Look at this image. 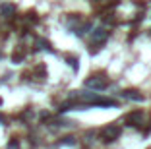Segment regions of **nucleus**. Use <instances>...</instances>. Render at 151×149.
Returning <instances> with one entry per match:
<instances>
[{"label":"nucleus","mask_w":151,"mask_h":149,"mask_svg":"<svg viewBox=\"0 0 151 149\" xmlns=\"http://www.w3.org/2000/svg\"><path fill=\"white\" fill-rule=\"evenodd\" d=\"M118 136H120V126H116V124H109V126L103 128V132H101V137H103V141H105V143L114 141Z\"/></svg>","instance_id":"obj_1"},{"label":"nucleus","mask_w":151,"mask_h":149,"mask_svg":"<svg viewBox=\"0 0 151 149\" xmlns=\"http://www.w3.org/2000/svg\"><path fill=\"white\" fill-rule=\"evenodd\" d=\"M109 85L107 78H103V76H93V78H89L87 81H85V87L87 89H97V91H101V89H105Z\"/></svg>","instance_id":"obj_2"},{"label":"nucleus","mask_w":151,"mask_h":149,"mask_svg":"<svg viewBox=\"0 0 151 149\" xmlns=\"http://www.w3.org/2000/svg\"><path fill=\"white\" fill-rule=\"evenodd\" d=\"M0 14H2L4 18H12L14 14H16V6L8 4V2H6V4H0Z\"/></svg>","instance_id":"obj_3"},{"label":"nucleus","mask_w":151,"mask_h":149,"mask_svg":"<svg viewBox=\"0 0 151 149\" xmlns=\"http://www.w3.org/2000/svg\"><path fill=\"white\" fill-rule=\"evenodd\" d=\"M142 118H143V112H132V114H128V116H126V120H128L130 122V126H139V124H142Z\"/></svg>","instance_id":"obj_4"},{"label":"nucleus","mask_w":151,"mask_h":149,"mask_svg":"<svg viewBox=\"0 0 151 149\" xmlns=\"http://www.w3.org/2000/svg\"><path fill=\"white\" fill-rule=\"evenodd\" d=\"M107 37H109V33H107L105 29H97V31L93 33V39L97 41V43H99V41H101V43H103V41H107Z\"/></svg>","instance_id":"obj_5"},{"label":"nucleus","mask_w":151,"mask_h":149,"mask_svg":"<svg viewBox=\"0 0 151 149\" xmlns=\"http://www.w3.org/2000/svg\"><path fill=\"white\" fill-rule=\"evenodd\" d=\"M126 99H134V101H143V95H138V91H124Z\"/></svg>","instance_id":"obj_6"},{"label":"nucleus","mask_w":151,"mask_h":149,"mask_svg":"<svg viewBox=\"0 0 151 149\" xmlns=\"http://www.w3.org/2000/svg\"><path fill=\"white\" fill-rule=\"evenodd\" d=\"M37 48H43V50H50V45L45 39H37Z\"/></svg>","instance_id":"obj_7"},{"label":"nucleus","mask_w":151,"mask_h":149,"mask_svg":"<svg viewBox=\"0 0 151 149\" xmlns=\"http://www.w3.org/2000/svg\"><path fill=\"white\" fill-rule=\"evenodd\" d=\"M12 60H14V64H19V62L23 60V53H22V50L14 53V54H12Z\"/></svg>","instance_id":"obj_8"},{"label":"nucleus","mask_w":151,"mask_h":149,"mask_svg":"<svg viewBox=\"0 0 151 149\" xmlns=\"http://www.w3.org/2000/svg\"><path fill=\"white\" fill-rule=\"evenodd\" d=\"M6 149H19V141L18 140H12L8 145H6Z\"/></svg>","instance_id":"obj_9"},{"label":"nucleus","mask_w":151,"mask_h":149,"mask_svg":"<svg viewBox=\"0 0 151 149\" xmlns=\"http://www.w3.org/2000/svg\"><path fill=\"white\" fill-rule=\"evenodd\" d=\"M68 62H72V68L78 70V60H76V58H68Z\"/></svg>","instance_id":"obj_10"},{"label":"nucleus","mask_w":151,"mask_h":149,"mask_svg":"<svg viewBox=\"0 0 151 149\" xmlns=\"http://www.w3.org/2000/svg\"><path fill=\"white\" fill-rule=\"evenodd\" d=\"M62 143H70V145H74V137H64V140H62Z\"/></svg>","instance_id":"obj_11"},{"label":"nucleus","mask_w":151,"mask_h":149,"mask_svg":"<svg viewBox=\"0 0 151 149\" xmlns=\"http://www.w3.org/2000/svg\"><path fill=\"white\" fill-rule=\"evenodd\" d=\"M2 122H4V116H2V114H0V124H2Z\"/></svg>","instance_id":"obj_12"},{"label":"nucleus","mask_w":151,"mask_h":149,"mask_svg":"<svg viewBox=\"0 0 151 149\" xmlns=\"http://www.w3.org/2000/svg\"><path fill=\"white\" fill-rule=\"evenodd\" d=\"M0 105H2V99H0Z\"/></svg>","instance_id":"obj_13"},{"label":"nucleus","mask_w":151,"mask_h":149,"mask_svg":"<svg viewBox=\"0 0 151 149\" xmlns=\"http://www.w3.org/2000/svg\"><path fill=\"white\" fill-rule=\"evenodd\" d=\"M0 58H2V54H0Z\"/></svg>","instance_id":"obj_14"}]
</instances>
